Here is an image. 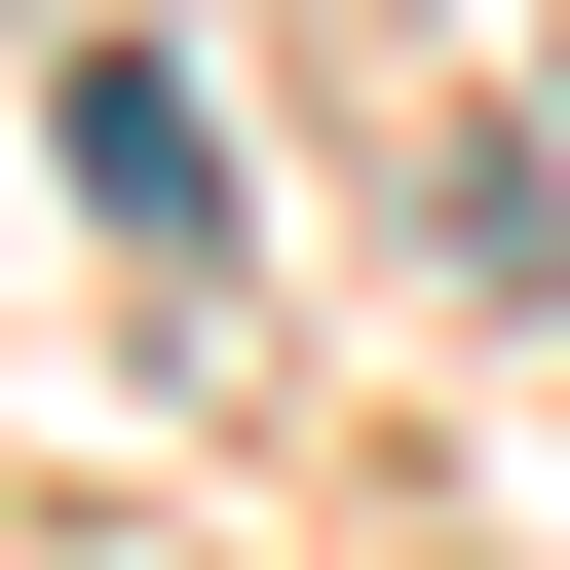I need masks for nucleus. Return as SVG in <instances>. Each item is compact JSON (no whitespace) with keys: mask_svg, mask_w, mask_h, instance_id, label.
Wrapping results in <instances>:
<instances>
[{"mask_svg":"<svg viewBox=\"0 0 570 570\" xmlns=\"http://www.w3.org/2000/svg\"><path fill=\"white\" fill-rule=\"evenodd\" d=\"M77 190H115V228H228V115H190L153 39H77Z\"/></svg>","mask_w":570,"mask_h":570,"instance_id":"nucleus-1","label":"nucleus"}]
</instances>
